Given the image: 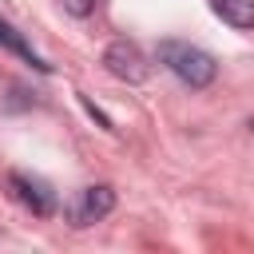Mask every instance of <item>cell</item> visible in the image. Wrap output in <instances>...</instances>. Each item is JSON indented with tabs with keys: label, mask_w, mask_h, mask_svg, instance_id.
<instances>
[{
	"label": "cell",
	"mask_w": 254,
	"mask_h": 254,
	"mask_svg": "<svg viewBox=\"0 0 254 254\" xmlns=\"http://www.w3.org/2000/svg\"><path fill=\"white\" fill-rule=\"evenodd\" d=\"M159 64H167L187 87H210L218 75V64L210 52L187 44V40H163L159 44Z\"/></svg>",
	"instance_id": "1"
},
{
	"label": "cell",
	"mask_w": 254,
	"mask_h": 254,
	"mask_svg": "<svg viewBox=\"0 0 254 254\" xmlns=\"http://www.w3.org/2000/svg\"><path fill=\"white\" fill-rule=\"evenodd\" d=\"M103 67L115 75V79H127V83H143L147 79V56L139 52V44H131V40H115V44H107V52H103Z\"/></svg>",
	"instance_id": "2"
},
{
	"label": "cell",
	"mask_w": 254,
	"mask_h": 254,
	"mask_svg": "<svg viewBox=\"0 0 254 254\" xmlns=\"http://www.w3.org/2000/svg\"><path fill=\"white\" fill-rule=\"evenodd\" d=\"M111 210H115V190L99 183V187H87L75 194V202L67 206V218H71V226H91V222L107 218Z\"/></svg>",
	"instance_id": "3"
},
{
	"label": "cell",
	"mask_w": 254,
	"mask_h": 254,
	"mask_svg": "<svg viewBox=\"0 0 254 254\" xmlns=\"http://www.w3.org/2000/svg\"><path fill=\"white\" fill-rule=\"evenodd\" d=\"M8 183H12V194H16L32 214L48 218V214L56 210V194H52V187H48L44 179H32V175H20V171H16Z\"/></svg>",
	"instance_id": "4"
},
{
	"label": "cell",
	"mask_w": 254,
	"mask_h": 254,
	"mask_svg": "<svg viewBox=\"0 0 254 254\" xmlns=\"http://www.w3.org/2000/svg\"><path fill=\"white\" fill-rule=\"evenodd\" d=\"M214 12L230 24V28H254V0H210Z\"/></svg>",
	"instance_id": "5"
},
{
	"label": "cell",
	"mask_w": 254,
	"mask_h": 254,
	"mask_svg": "<svg viewBox=\"0 0 254 254\" xmlns=\"http://www.w3.org/2000/svg\"><path fill=\"white\" fill-rule=\"evenodd\" d=\"M0 48H12V52H16L20 60H24V64H32V67H40V71H48V64H44V60H40V56H36V52H32V48L24 44V36H20L16 28H8L4 20H0Z\"/></svg>",
	"instance_id": "6"
},
{
	"label": "cell",
	"mask_w": 254,
	"mask_h": 254,
	"mask_svg": "<svg viewBox=\"0 0 254 254\" xmlns=\"http://www.w3.org/2000/svg\"><path fill=\"white\" fill-rule=\"evenodd\" d=\"M95 4H99V0H64V8H67L71 16H91Z\"/></svg>",
	"instance_id": "7"
}]
</instances>
